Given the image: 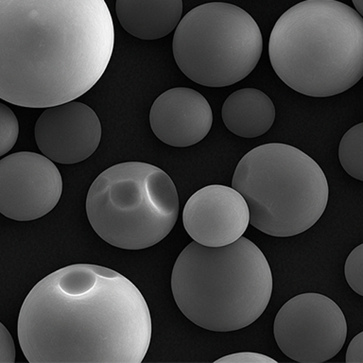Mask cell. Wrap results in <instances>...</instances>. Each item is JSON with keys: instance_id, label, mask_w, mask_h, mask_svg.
Wrapping results in <instances>:
<instances>
[{"instance_id": "cell-20", "label": "cell", "mask_w": 363, "mask_h": 363, "mask_svg": "<svg viewBox=\"0 0 363 363\" xmlns=\"http://www.w3.org/2000/svg\"><path fill=\"white\" fill-rule=\"evenodd\" d=\"M345 362L347 363L363 362V331L354 337L349 343Z\"/></svg>"}, {"instance_id": "cell-11", "label": "cell", "mask_w": 363, "mask_h": 363, "mask_svg": "<svg viewBox=\"0 0 363 363\" xmlns=\"http://www.w3.org/2000/svg\"><path fill=\"white\" fill-rule=\"evenodd\" d=\"M184 229L196 242L223 247L240 240L250 224L245 198L234 187L211 184L187 200L183 211Z\"/></svg>"}, {"instance_id": "cell-21", "label": "cell", "mask_w": 363, "mask_h": 363, "mask_svg": "<svg viewBox=\"0 0 363 363\" xmlns=\"http://www.w3.org/2000/svg\"><path fill=\"white\" fill-rule=\"evenodd\" d=\"M357 13L363 17V0H352Z\"/></svg>"}, {"instance_id": "cell-9", "label": "cell", "mask_w": 363, "mask_h": 363, "mask_svg": "<svg viewBox=\"0 0 363 363\" xmlns=\"http://www.w3.org/2000/svg\"><path fill=\"white\" fill-rule=\"evenodd\" d=\"M62 193L61 173L47 156L20 152L0 161V212L6 218L38 220L53 210Z\"/></svg>"}, {"instance_id": "cell-14", "label": "cell", "mask_w": 363, "mask_h": 363, "mask_svg": "<svg viewBox=\"0 0 363 363\" xmlns=\"http://www.w3.org/2000/svg\"><path fill=\"white\" fill-rule=\"evenodd\" d=\"M275 115L274 102L255 88L235 91L225 99L221 110L227 129L243 138L265 135L274 125Z\"/></svg>"}, {"instance_id": "cell-12", "label": "cell", "mask_w": 363, "mask_h": 363, "mask_svg": "<svg viewBox=\"0 0 363 363\" xmlns=\"http://www.w3.org/2000/svg\"><path fill=\"white\" fill-rule=\"evenodd\" d=\"M150 124L156 138L163 143L176 147L193 146L211 130V106L198 91L172 88L153 102Z\"/></svg>"}, {"instance_id": "cell-2", "label": "cell", "mask_w": 363, "mask_h": 363, "mask_svg": "<svg viewBox=\"0 0 363 363\" xmlns=\"http://www.w3.org/2000/svg\"><path fill=\"white\" fill-rule=\"evenodd\" d=\"M115 45L105 0H0V98L48 108L88 92Z\"/></svg>"}, {"instance_id": "cell-7", "label": "cell", "mask_w": 363, "mask_h": 363, "mask_svg": "<svg viewBox=\"0 0 363 363\" xmlns=\"http://www.w3.org/2000/svg\"><path fill=\"white\" fill-rule=\"evenodd\" d=\"M172 50L176 64L192 82L225 87L242 81L257 67L263 50L262 34L242 8L209 2L182 18Z\"/></svg>"}, {"instance_id": "cell-4", "label": "cell", "mask_w": 363, "mask_h": 363, "mask_svg": "<svg viewBox=\"0 0 363 363\" xmlns=\"http://www.w3.org/2000/svg\"><path fill=\"white\" fill-rule=\"evenodd\" d=\"M274 281L268 260L248 238L223 247L189 243L172 274L176 305L194 325L232 332L251 325L266 311Z\"/></svg>"}, {"instance_id": "cell-3", "label": "cell", "mask_w": 363, "mask_h": 363, "mask_svg": "<svg viewBox=\"0 0 363 363\" xmlns=\"http://www.w3.org/2000/svg\"><path fill=\"white\" fill-rule=\"evenodd\" d=\"M269 56L292 90L312 98L339 95L363 77V17L337 0H303L275 23Z\"/></svg>"}, {"instance_id": "cell-6", "label": "cell", "mask_w": 363, "mask_h": 363, "mask_svg": "<svg viewBox=\"0 0 363 363\" xmlns=\"http://www.w3.org/2000/svg\"><path fill=\"white\" fill-rule=\"evenodd\" d=\"M86 214L105 242L123 250L150 248L172 232L179 197L172 178L143 162L110 167L91 184Z\"/></svg>"}, {"instance_id": "cell-5", "label": "cell", "mask_w": 363, "mask_h": 363, "mask_svg": "<svg viewBox=\"0 0 363 363\" xmlns=\"http://www.w3.org/2000/svg\"><path fill=\"white\" fill-rule=\"evenodd\" d=\"M232 187L248 203L250 224L275 238L308 231L328 203L325 172L311 156L288 144H264L247 152L235 167Z\"/></svg>"}, {"instance_id": "cell-16", "label": "cell", "mask_w": 363, "mask_h": 363, "mask_svg": "<svg viewBox=\"0 0 363 363\" xmlns=\"http://www.w3.org/2000/svg\"><path fill=\"white\" fill-rule=\"evenodd\" d=\"M19 135V123L13 110L0 104V155H5L16 145Z\"/></svg>"}, {"instance_id": "cell-18", "label": "cell", "mask_w": 363, "mask_h": 363, "mask_svg": "<svg viewBox=\"0 0 363 363\" xmlns=\"http://www.w3.org/2000/svg\"><path fill=\"white\" fill-rule=\"evenodd\" d=\"M216 363H277V360L272 359L266 354L254 353V352H241L227 354L216 360Z\"/></svg>"}, {"instance_id": "cell-19", "label": "cell", "mask_w": 363, "mask_h": 363, "mask_svg": "<svg viewBox=\"0 0 363 363\" xmlns=\"http://www.w3.org/2000/svg\"><path fill=\"white\" fill-rule=\"evenodd\" d=\"M0 362L13 363L16 351L13 337L3 323H0Z\"/></svg>"}, {"instance_id": "cell-13", "label": "cell", "mask_w": 363, "mask_h": 363, "mask_svg": "<svg viewBox=\"0 0 363 363\" xmlns=\"http://www.w3.org/2000/svg\"><path fill=\"white\" fill-rule=\"evenodd\" d=\"M116 13L130 35L157 40L177 28L183 14V0H116Z\"/></svg>"}, {"instance_id": "cell-8", "label": "cell", "mask_w": 363, "mask_h": 363, "mask_svg": "<svg viewBox=\"0 0 363 363\" xmlns=\"http://www.w3.org/2000/svg\"><path fill=\"white\" fill-rule=\"evenodd\" d=\"M274 333L278 347L289 359L301 363H322L342 350L347 323L333 300L309 292L284 303L275 317Z\"/></svg>"}, {"instance_id": "cell-10", "label": "cell", "mask_w": 363, "mask_h": 363, "mask_svg": "<svg viewBox=\"0 0 363 363\" xmlns=\"http://www.w3.org/2000/svg\"><path fill=\"white\" fill-rule=\"evenodd\" d=\"M34 135L43 155L55 163L73 164L89 158L101 143V124L95 111L71 101L45 108Z\"/></svg>"}, {"instance_id": "cell-1", "label": "cell", "mask_w": 363, "mask_h": 363, "mask_svg": "<svg viewBox=\"0 0 363 363\" xmlns=\"http://www.w3.org/2000/svg\"><path fill=\"white\" fill-rule=\"evenodd\" d=\"M149 306L118 272L73 264L33 286L17 333L30 363H140L152 340Z\"/></svg>"}, {"instance_id": "cell-15", "label": "cell", "mask_w": 363, "mask_h": 363, "mask_svg": "<svg viewBox=\"0 0 363 363\" xmlns=\"http://www.w3.org/2000/svg\"><path fill=\"white\" fill-rule=\"evenodd\" d=\"M339 159L348 175L363 182V122L350 128L342 136Z\"/></svg>"}, {"instance_id": "cell-17", "label": "cell", "mask_w": 363, "mask_h": 363, "mask_svg": "<svg viewBox=\"0 0 363 363\" xmlns=\"http://www.w3.org/2000/svg\"><path fill=\"white\" fill-rule=\"evenodd\" d=\"M345 275L350 288L363 297V243L357 246L346 258Z\"/></svg>"}]
</instances>
